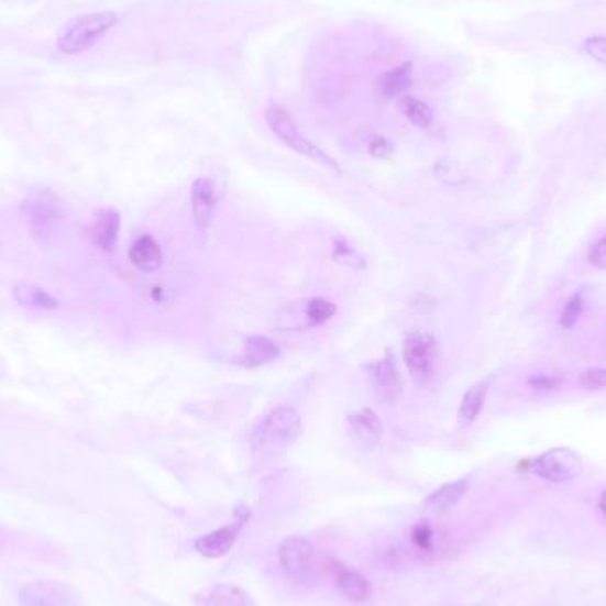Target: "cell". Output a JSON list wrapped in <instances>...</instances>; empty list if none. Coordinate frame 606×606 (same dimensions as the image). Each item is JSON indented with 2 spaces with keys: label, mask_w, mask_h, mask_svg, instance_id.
<instances>
[{
  "label": "cell",
  "mask_w": 606,
  "mask_h": 606,
  "mask_svg": "<svg viewBox=\"0 0 606 606\" xmlns=\"http://www.w3.org/2000/svg\"><path fill=\"white\" fill-rule=\"evenodd\" d=\"M23 210L34 242L43 246L54 245L69 214L63 199L48 188H32L25 197Z\"/></svg>",
  "instance_id": "cell-1"
},
{
  "label": "cell",
  "mask_w": 606,
  "mask_h": 606,
  "mask_svg": "<svg viewBox=\"0 0 606 606\" xmlns=\"http://www.w3.org/2000/svg\"><path fill=\"white\" fill-rule=\"evenodd\" d=\"M304 433V422L291 406H278L269 411L252 431V445L257 451H283Z\"/></svg>",
  "instance_id": "cell-2"
},
{
  "label": "cell",
  "mask_w": 606,
  "mask_h": 606,
  "mask_svg": "<svg viewBox=\"0 0 606 606\" xmlns=\"http://www.w3.org/2000/svg\"><path fill=\"white\" fill-rule=\"evenodd\" d=\"M115 23H118V14L112 11L84 14L78 19L69 20L60 29L57 46L64 54H82L100 42Z\"/></svg>",
  "instance_id": "cell-3"
},
{
  "label": "cell",
  "mask_w": 606,
  "mask_h": 606,
  "mask_svg": "<svg viewBox=\"0 0 606 606\" xmlns=\"http://www.w3.org/2000/svg\"><path fill=\"white\" fill-rule=\"evenodd\" d=\"M278 564L287 579L297 584H310L318 574V550L315 542L304 536L283 539L277 550Z\"/></svg>",
  "instance_id": "cell-4"
},
{
  "label": "cell",
  "mask_w": 606,
  "mask_h": 606,
  "mask_svg": "<svg viewBox=\"0 0 606 606\" xmlns=\"http://www.w3.org/2000/svg\"><path fill=\"white\" fill-rule=\"evenodd\" d=\"M266 121H268L269 130H272L287 147H291L293 151H297L300 155L309 156V158L316 159L319 164L327 165L330 169L341 173L339 165L335 164V159L330 158L323 150H319L309 139L301 135L297 123H295V119L291 118V114H289L286 109L278 106L269 107L268 112H266Z\"/></svg>",
  "instance_id": "cell-5"
},
{
  "label": "cell",
  "mask_w": 606,
  "mask_h": 606,
  "mask_svg": "<svg viewBox=\"0 0 606 606\" xmlns=\"http://www.w3.org/2000/svg\"><path fill=\"white\" fill-rule=\"evenodd\" d=\"M403 359L415 382H431L440 367V353L433 335L422 330L411 332L406 338Z\"/></svg>",
  "instance_id": "cell-6"
},
{
  "label": "cell",
  "mask_w": 606,
  "mask_h": 606,
  "mask_svg": "<svg viewBox=\"0 0 606 606\" xmlns=\"http://www.w3.org/2000/svg\"><path fill=\"white\" fill-rule=\"evenodd\" d=\"M584 469L579 452L570 447H555L542 452L532 463V472L548 483H570L579 477Z\"/></svg>",
  "instance_id": "cell-7"
},
{
  "label": "cell",
  "mask_w": 606,
  "mask_h": 606,
  "mask_svg": "<svg viewBox=\"0 0 606 606\" xmlns=\"http://www.w3.org/2000/svg\"><path fill=\"white\" fill-rule=\"evenodd\" d=\"M251 520V510L249 507H240L236 510V520L225 524L220 529L211 530L194 542V548L199 555L206 559H222L233 550L240 533L245 529V525Z\"/></svg>",
  "instance_id": "cell-8"
},
{
  "label": "cell",
  "mask_w": 606,
  "mask_h": 606,
  "mask_svg": "<svg viewBox=\"0 0 606 606\" xmlns=\"http://www.w3.org/2000/svg\"><path fill=\"white\" fill-rule=\"evenodd\" d=\"M22 606H82L74 587L57 580H36L19 591Z\"/></svg>",
  "instance_id": "cell-9"
},
{
  "label": "cell",
  "mask_w": 606,
  "mask_h": 606,
  "mask_svg": "<svg viewBox=\"0 0 606 606\" xmlns=\"http://www.w3.org/2000/svg\"><path fill=\"white\" fill-rule=\"evenodd\" d=\"M327 570L332 576L333 585L344 599L353 603V605H362V603L370 599L373 587H371V582L364 573L353 570V568L339 561V559H333V557L327 561Z\"/></svg>",
  "instance_id": "cell-10"
},
{
  "label": "cell",
  "mask_w": 606,
  "mask_h": 606,
  "mask_svg": "<svg viewBox=\"0 0 606 606\" xmlns=\"http://www.w3.org/2000/svg\"><path fill=\"white\" fill-rule=\"evenodd\" d=\"M214 206H217V191H214L213 183L205 178L196 179L191 187V211H194L197 229L201 233L210 228Z\"/></svg>",
  "instance_id": "cell-11"
},
{
  "label": "cell",
  "mask_w": 606,
  "mask_h": 606,
  "mask_svg": "<svg viewBox=\"0 0 606 606\" xmlns=\"http://www.w3.org/2000/svg\"><path fill=\"white\" fill-rule=\"evenodd\" d=\"M119 228H121V217L114 208H101L95 214L91 229V242L101 251L112 252L118 243Z\"/></svg>",
  "instance_id": "cell-12"
},
{
  "label": "cell",
  "mask_w": 606,
  "mask_h": 606,
  "mask_svg": "<svg viewBox=\"0 0 606 606\" xmlns=\"http://www.w3.org/2000/svg\"><path fill=\"white\" fill-rule=\"evenodd\" d=\"M197 606H257L254 597L231 584L213 585L196 596Z\"/></svg>",
  "instance_id": "cell-13"
},
{
  "label": "cell",
  "mask_w": 606,
  "mask_h": 606,
  "mask_svg": "<svg viewBox=\"0 0 606 606\" xmlns=\"http://www.w3.org/2000/svg\"><path fill=\"white\" fill-rule=\"evenodd\" d=\"M371 378H373L374 393L383 403L394 401L401 393V376L393 356L374 364L371 367Z\"/></svg>",
  "instance_id": "cell-14"
},
{
  "label": "cell",
  "mask_w": 606,
  "mask_h": 606,
  "mask_svg": "<svg viewBox=\"0 0 606 606\" xmlns=\"http://www.w3.org/2000/svg\"><path fill=\"white\" fill-rule=\"evenodd\" d=\"M350 428L356 440L367 447L376 445L383 437L382 420L370 408L351 414Z\"/></svg>",
  "instance_id": "cell-15"
},
{
  "label": "cell",
  "mask_w": 606,
  "mask_h": 606,
  "mask_svg": "<svg viewBox=\"0 0 606 606\" xmlns=\"http://www.w3.org/2000/svg\"><path fill=\"white\" fill-rule=\"evenodd\" d=\"M130 261L133 265L137 266L142 272H155L164 263V254L159 249L158 243L155 242V238L141 236L132 243L130 251Z\"/></svg>",
  "instance_id": "cell-16"
},
{
  "label": "cell",
  "mask_w": 606,
  "mask_h": 606,
  "mask_svg": "<svg viewBox=\"0 0 606 606\" xmlns=\"http://www.w3.org/2000/svg\"><path fill=\"white\" fill-rule=\"evenodd\" d=\"M278 356V346L272 339L261 338V335H251L246 338L243 346V364L246 367H257V365L268 364Z\"/></svg>",
  "instance_id": "cell-17"
},
{
  "label": "cell",
  "mask_w": 606,
  "mask_h": 606,
  "mask_svg": "<svg viewBox=\"0 0 606 606\" xmlns=\"http://www.w3.org/2000/svg\"><path fill=\"white\" fill-rule=\"evenodd\" d=\"M466 492H469V478H458V481L443 484L440 488L434 489L426 498V504L437 513H442V510L456 506L458 502L465 497Z\"/></svg>",
  "instance_id": "cell-18"
},
{
  "label": "cell",
  "mask_w": 606,
  "mask_h": 606,
  "mask_svg": "<svg viewBox=\"0 0 606 606\" xmlns=\"http://www.w3.org/2000/svg\"><path fill=\"white\" fill-rule=\"evenodd\" d=\"M410 84L411 64L406 63L383 74L378 80V89L385 100H394V98H403Z\"/></svg>",
  "instance_id": "cell-19"
},
{
  "label": "cell",
  "mask_w": 606,
  "mask_h": 606,
  "mask_svg": "<svg viewBox=\"0 0 606 606\" xmlns=\"http://www.w3.org/2000/svg\"><path fill=\"white\" fill-rule=\"evenodd\" d=\"M14 298L22 306L34 307V309L54 310L57 309V300L52 295L34 286V284L19 283L13 289Z\"/></svg>",
  "instance_id": "cell-20"
},
{
  "label": "cell",
  "mask_w": 606,
  "mask_h": 606,
  "mask_svg": "<svg viewBox=\"0 0 606 606\" xmlns=\"http://www.w3.org/2000/svg\"><path fill=\"white\" fill-rule=\"evenodd\" d=\"M484 403H486V385L484 383H477V385L466 390L460 405V411H458L463 428L474 425L478 415L483 411Z\"/></svg>",
  "instance_id": "cell-21"
},
{
  "label": "cell",
  "mask_w": 606,
  "mask_h": 606,
  "mask_svg": "<svg viewBox=\"0 0 606 606\" xmlns=\"http://www.w3.org/2000/svg\"><path fill=\"white\" fill-rule=\"evenodd\" d=\"M399 109L415 126L428 128L429 124L433 123V112L422 100H417L411 96H403L401 101H399Z\"/></svg>",
  "instance_id": "cell-22"
},
{
  "label": "cell",
  "mask_w": 606,
  "mask_h": 606,
  "mask_svg": "<svg viewBox=\"0 0 606 606\" xmlns=\"http://www.w3.org/2000/svg\"><path fill=\"white\" fill-rule=\"evenodd\" d=\"M585 304H587V298H585L584 289H579V291L571 295L570 300L565 301L561 318H559L562 329L570 330L579 323L580 318L584 316Z\"/></svg>",
  "instance_id": "cell-23"
},
{
  "label": "cell",
  "mask_w": 606,
  "mask_h": 606,
  "mask_svg": "<svg viewBox=\"0 0 606 606\" xmlns=\"http://www.w3.org/2000/svg\"><path fill=\"white\" fill-rule=\"evenodd\" d=\"M333 257L341 265L351 266L355 269H364L365 263L362 260V255L355 251V246H351L348 243L346 238L335 236L333 240Z\"/></svg>",
  "instance_id": "cell-24"
},
{
  "label": "cell",
  "mask_w": 606,
  "mask_h": 606,
  "mask_svg": "<svg viewBox=\"0 0 606 606\" xmlns=\"http://www.w3.org/2000/svg\"><path fill=\"white\" fill-rule=\"evenodd\" d=\"M335 312H338V309L327 298H312L307 304V316L316 324L327 323V321H330L335 316Z\"/></svg>",
  "instance_id": "cell-25"
},
{
  "label": "cell",
  "mask_w": 606,
  "mask_h": 606,
  "mask_svg": "<svg viewBox=\"0 0 606 606\" xmlns=\"http://www.w3.org/2000/svg\"><path fill=\"white\" fill-rule=\"evenodd\" d=\"M411 542L415 548H419L422 552H431L433 550V529L428 521H419L411 527Z\"/></svg>",
  "instance_id": "cell-26"
},
{
  "label": "cell",
  "mask_w": 606,
  "mask_h": 606,
  "mask_svg": "<svg viewBox=\"0 0 606 606\" xmlns=\"http://www.w3.org/2000/svg\"><path fill=\"white\" fill-rule=\"evenodd\" d=\"M580 385L587 388V390H605L606 370H602V367H588V370L580 374Z\"/></svg>",
  "instance_id": "cell-27"
},
{
  "label": "cell",
  "mask_w": 606,
  "mask_h": 606,
  "mask_svg": "<svg viewBox=\"0 0 606 606\" xmlns=\"http://www.w3.org/2000/svg\"><path fill=\"white\" fill-rule=\"evenodd\" d=\"M588 263L597 269H606V229L588 249Z\"/></svg>",
  "instance_id": "cell-28"
},
{
  "label": "cell",
  "mask_w": 606,
  "mask_h": 606,
  "mask_svg": "<svg viewBox=\"0 0 606 606\" xmlns=\"http://www.w3.org/2000/svg\"><path fill=\"white\" fill-rule=\"evenodd\" d=\"M582 51L591 57V59L597 60L599 64L606 66V36L588 37L587 42L582 45Z\"/></svg>",
  "instance_id": "cell-29"
},
{
  "label": "cell",
  "mask_w": 606,
  "mask_h": 606,
  "mask_svg": "<svg viewBox=\"0 0 606 606\" xmlns=\"http://www.w3.org/2000/svg\"><path fill=\"white\" fill-rule=\"evenodd\" d=\"M530 388L533 390H539V393H550V390H555L561 385V378L557 376H550V374H533L529 379Z\"/></svg>",
  "instance_id": "cell-30"
},
{
  "label": "cell",
  "mask_w": 606,
  "mask_h": 606,
  "mask_svg": "<svg viewBox=\"0 0 606 606\" xmlns=\"http://www.w3.org/2000/svg\"><path fill=\"white\" fill-rule=\"evenodd\" d=\"M367 147H370L371 155L378 156V158H388V156L393 155L394 151L393 144L387 139L379 137V135L371 139Z\"/></svg>",
  "instance_id": "cell-31"
},
{
  "label": "cell",
  "mask_w": 606,
  "mask_h": 606,
  "mask_svg": "<svg viewBox=\"0 0 606 606\" xmlns=\"http://www.w3.org/2000/svg\"><path fill=\"white\" fill-rule=\"evenodd\" d=\"M597 506H599V510H602L603 515L606 516V492L602 493V497H599V502H597Z\"/></svg>",
  "instance_id": "cell-32"
}]
</instances>
